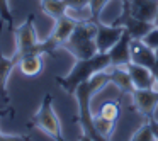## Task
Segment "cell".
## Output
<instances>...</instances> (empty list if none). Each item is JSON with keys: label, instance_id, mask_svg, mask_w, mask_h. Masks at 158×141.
<instances>
[{"label": "cell", "instance_id": "1", "mask_svg": "<svg viewBox=\"0 0 158 141\" xmlns=\"http://www.w3.org/2000/svg\"><path fill=\"white\" fill-rule=\"evenodd\" d=\"M109 82V73L100 72L97 75H94L92 78L85 80L83 83H80L75 90L77 102H78V122L82 126V139H92V141H100L106 139L99 131L95 129L94 124V112L90 109V102H92V95L100 89V87L107 85Z\"/></svg>", "mask_w": 158, "mask_h": 141}, {"label": "cell", "instance_id": "2", "mask_svg": "<svg viewBox=\"0 0 158 141\" xmlns=\"http://www.w3.org/2000/svg\"><path fill=\"white\" fill-rule=\"evenodd\" d=\"M110 68V56L109 53H95L90 58H80L77 60L75 66L72 68V72L66 77H56V82L60 83L65 92L75 93L77 87L80 83H83L85 80L92 78L94 75L100 72H106Z\"/></svg>", "mask_w": 158, "mask_h": 141}, {"label": "cell", "instance_id": "3", "mask_svg": "<svg viewBox=\"0 0 158 141\" xmlns=\"http://www.w3.org/2000/svg\"><path fill=\"white\" fill-rule=\"evenodd\" d=\"M14 34L17 43L15 55L19 60L27 55H55V51L60 48V44L51 38L46 41H38L34 31V14H29L27 19L14 31Z\"/></svg>", "mask_w": 158, "mask_h": 141}, {"label": "cell", "instance_id": "4", "mask_svg": "<svg viewBox=\"0 0 158 141\" xmlns=\"http://www.w3.org/2000/svg\"><path fill=\"white\" fill-rule=\"evenodd\" d=\"M95 34H97L95 21H80L77 22L72 36L63 43L61 48H65L73 56H77V60L90 58L95 53H99L95 43Z\"/></svg>", "mask_w": 158, "mask_h": 141}, {"label": "cell", "instance_id": "5", "mask_svg": "<svg viewBox=\"0 0 158 141\" xmlns=\"http://www.w3.org/2000/svg\"><path fill=\"white\" fill-rule=\"evenodd\" d=\"M31 126H38L39 129H43L46 134H49L51 139H63L61 138V124H60V119H58V116H56V112L53 110L51 93H46L44 95L39 110L31 119Z\"/></svg>", "mask_w": 158, "mask_h": 141}, {"label": "cell", "instance_id": "6", "mask_svg": "<svg viewBox=\"0 0 158 141\" xmlns=\"http://www.w3.org/2000/svg\"><path fill=\"white\" fill-rule=\"evenodd\" d=\"M112 26H119V27H124V31L129 32L133 39H143L151 29L155 27L153 22H146L138 19L136 15L131 12L129 7V0H123V12L121 15L112 22Z\"/></svg>", "mask_w": 158, "mask_h": 141}, {"label": "cell", "instance_id": "7", "mask_svg": "<svg viewBox=\"0 0 158 141\" xmlns=\"http://www.w3.org/2000/svg\"><path fill=\"white\" fill-rule=\"evenodd\" d=\"M134 109L144 116V119L155 117V109L158 106V90L156 89H134L131 93Z\"/></svg>", "mask_w": 158, "mask_h": 141}, {"label": "cell", "instance_id": "8", "mask_svg": "<svg viewBox=\"0 0 158 141\" xmlns=\"http://www.w3.org/2000/svg\"><path fill=\"white\" fill-rule=\"evenodd\" d=\"M95 26H97V34H95V43H97V49L100 53H107L123 36L124 27H119V26H106L95 19Z\"/></svg>", "mask_w": 158, "mask_h": 141}, {"label": "cell", "instance_id": "9", "mask_svg": "<svg viewBox=\"0 0 158 141\" xmlns=\"http://www.w3.org/2000/svg\"><path fill=\"white\" fill-rule=\"evenodd\" d=\"M5 22L0 19V38H2V29H4ZM19 63L17 55L14 56H5L2 53V48H0V104H7L9 102V95H7V82L9 77H10L12 70L15 68V65Z\"/></svg>", "mask_w": 158, "mask_h": 141}, {"label": "cell", "instance_id": "10", "mask_svg": "<svg viewBox=\"0 0 158 141\" xmlns=\"http://www.w3.org/2000/svg\"><path fill=\"white\" fill-rule=\"evenodd\" d=\"M131 34L124 31L119 41L109 49L110 56V66H126L131 63Z\"/></svg>", "mask_w": 158, "mask_h": 141}, {"label": "cell", "instance_id": "11", "mask_svg": "<svg viewBox=\"0 0 158 141\" xmlns=\"http://www.w3.org/2000/svg\"><path fill=\"white\" fill-rule=\"evenodd\" d=\"M131 61L153 70L156 65L155 49L148 46L143 39H131Z\"/></svg>", "mask_w": 158, "mask_h": 141}, {"label": "cell", "instance_id": "12", "mask_svg": "<svg viewBox=\"0 0 158 141\" xmlns=\"http://www.w3.org/2000/svg\"><path fill=\"white\" fill-rule=\"evenodd\" d=\"M126 68L129 72L134 89H156V78H155L151 68L138 65V63H133V61L129 65H126Z\"/></svg>", "mask_w": 158, "mask_h": 141}, {"label": "cell", "instance_id": "13", "mask_svg": "<svg viewBox=\"0 0 158 141\" xmlns=\"http://www.w3.org/2000/svg\"><path fill=\"white\" fill-rule=\"evenodd\" d=\"M107 73H109V82L114 83L121 90L123 95H131L133 93L134 85H133V80H131L129 72H127L126 66H110L107 70Z\"/></svg>", "mask_w": 158, "mask_h": 141}, {"label": "cell", "instance_id": "14", "mask_svg": "<svg viewBox=\"0 0 158 141\" xmlns=\"http://www.w3.org/2000/svg\"><path fill=\"white\" fill-rule=\"evenodd\" d=\"M129 7L138 19L155 22V17L158 14V0H129Z\"/></svg>", "mask_w": 158, "mask_h": 141}, {"label": "cell", "instance_id": "15", "mask_svg": "<svg viewBox=\"0 0 158 141\" xmlns=\"http://www.w3.org/2000/svg\"><path fill=\"white\" fill-rule=\"evenodd\" d=\"M77 22H78V21H75L73 17H70L68 14L63 15V17H60V19H56V21H55V29H53V32H51L49 38H51L53 41L58 43L60 48H61L63 43L72 36V32H73V29H75Z\"/></svg>", "mask_w": 158, "mask_h": 141}, {"label": "cell", "instance_id": "16", "mask_svg": "<svg viewBox=\"0 0 158 141\" xmlns=\"http://www.w3.org/2000/svg\"><path fill=\"white\" fill-rule=\"evenodd\" d=\"M19 70L26 77H38L43 72V55H27L19 60Z\"/></svg>", "mask_w": 158, "mask_h": 141}, {"label": "cell", "instance_id": "17", "mask_svg": "<svg viewBox=\"0 0 158 141\" xmlns=\"http://www.w3.org/2000/svg\"><path fill=\"white\" fill-rule=\"evenodd\" d=\"M95 116L104 117L107 121H112V122H117L123 116V102L121 100H106V102L100 106V109L97 110Z\"/></svg>", "mask_w": 158, "mask_h": 141}, {"label": "cell", "instance_id": "18", "mask_svg": "<svg viewBox=\"0 0 158 141\" xmlns=\"http://www.w3.org/2000/svg\"><path fill=\"white\" fill-rule=\"evenodd\" d=\"M41 10L56 21V19L66 15L68 7L65 5L63 0H41Z\"/></svg>", "mask_w": 158, "mask_h": 141}, {"label": "cell", "instance_id": "19", "mask_svg": "<svg viewBox=\"0 0 158 141\" xmlns=\"http://www.w3.org/2000/svg\"><path fill=\"white\" fill-rule=\"evenodd\" d=\"M131 139H133V141H155V139H156V136H155V133H153V129H151L150 122L146 121V122L141 124V126L133 133Z\"/></svg>", "mask_w": 158, "mask_h": 141}, {"label": "cell", "instance_id": "20", "mask_svg": "<svg viewBox=\"0 0 158 141\" xmlns=\"http://www.w3.org/2000/svg\"><path fill=\"white\" fill-rule=\"evenodd\" d=\"M94 124H95V129L99 131L106 139H109V136L114 131V126H116V122L107 121V119H104V117H99V116H95V114H94Z\"/></svg>", "mask_w": 158, "mask_h": 141}, {"label": "cell", "instance_id": "21", "mask_svg": "<svg viewBox=\"0 0 158 141\" xmlns=\"http://www.w3.org/2000/svg\"><path fill=\"white\" fill-rule=\"evenodd\" d=\"M0 19L7 24V27L10 31H15L14 27V15L10 12V7H9V0H0Z\"/></svg>", "mask_w": 158, "mask_h": 141}, {"label": "cell", "instance_id": "22", "mask_svg": "<svg viewBox=\"0 0 158 141\" xmlns=\"http://www.w3.org/2000/svg\"><path fill=\"white\" fill-rule=\"evenodd\" d=\"M109 2V0H90V12H92V21H95V19H99L100 12H102V9L106 7V4Z\"/></svg>", "mask_w": 158, "mask_h": 141}, {"label": "cell", "instance_id": "23", "mask_svg": "<svg viewBox=\"0 0 158 141\" xmlns=\"http://www.w3.org/2000/svg\"><path fill=\"white\" fill-rule=\"evenodd\" d=\"M143 41L146 43L148 46H151L153 49H156V48H158V26H155V27L151 29V31L148 32L146 36H144Z\"/></svg>", "mask_w": 158, "mask_h": 141}, {"label": "cell", "instance_id": "24", "mask_svg": "<svg viewBox=\"0 0 158 141\" xmlns=\"http://www.w3.org/2000/svg\"><path fill=\"white\" fill-rule=\"evenodd\" d=\"M65 5L68 9H73V10H82V9H89L90 0H63Z\"/></svg>", "mask_w": 158, "mask_h": 141}, {"label": "cell", "instance_id": "25", "mask_svg": "<svg viewBox=\"0 0 158 141\" xmlns=\"http://www.w3.org/2000/svg\"><path fill=\"white\" fill-rule=\"evenodd\" d=\"M12 139H26V138L19 136V134H4L0 131V141H12Z\"/></svg>", "mask_w": 158, "mask_h": 141}, {"label": "cell", "instance_id": "26", "mask_svg": "<svg viewBox=\"0 0 158 141\" xmlns=\"http://www.w3.org/2000/svg\"><path fill=\"white\" fill-rule=\"evenodd\" d=\"M148 122H150V126H151V129H153V133H155V136H156V139H158V122L155 121V117H150V119H146Z\"/></svg>", "mask_w": 158, "mask_h": 141}, {"label": "cell", "instance_id": "27", "mask_svg": "<svg viewBox=\"0 0 158 141\" xmlns=\"http://www.w3.org/2000/svg\"><path fill=\"white\" fill-rule=\"evenodd\" d=\"M153 75H155V78H156V90H158V66L153 68Z\"/></svg>", "mask_w": 158, "mask_h": 141}, {"label": "cell", "instance_id": "28", "mask_svg": "<svg viewBox=\"0 0 158 141\" xmlns=\"http://www.w3.org/2000/svg\"><path fill=\"white\" fill-rule=\"evenodd\" d=\"M155 55H156V65H155V66H158V48L155 49Z\"/></svg>", "mask_w": 158, "mask_h": 141}, {"label": "cell", "instance_id": "29", "mask_svg": "<svg viewBox=\"0 0 158 141\" xmlns=\"http://www.w3.org/2000/svg\"><path fill=\"white\" fill-rule=\"evenodd\" d=\"M155 26H158V14H156V17H155V22H153Z\"/></svg>", "mask_w": 158, "mask_h": 141}, {"label": "cell", "instance_id": "30", "mask_svg": "<svg viewBox=\"0 0 158 141\" xmlns=\"http://www.w3.org/2000/svg\"><path fill=\"white\" fill-rule=\"evenodd\" d=\"M4 114H5V112H4V110H2V109H0V116H4Z\"/></svg>", "mask_w": 158, "mask_h": 141}]
</instances>
